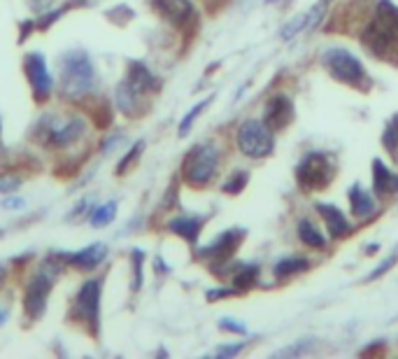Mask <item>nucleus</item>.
Wrapping results in <instances>:
<instances>
[{
  "instance_id": "c85d7f7f",
  "label": "nucleus",
  "mask_w": 398,
  "mask_h": 359,
  "mask_svg": "<svg viewBox=\"0 0 398 359\" xmlns=\"http://www.w3.org/2000/svg\"><path fill=\"white\" fill-rule=\"evenodd\" d=\"M133 271H135V280H133V287H140V282H142V252L135 250L133 252Z\"/></svg>"
},
{
  "instance_id": "e433bc0d",
  "label": "nucleus",
  "mask_w": 398,
  "mask_h": 359,
  "mask_svg": "<svg viewBox=\"0 0 398 359\" xmlns=\"http://www.w3.org/2000/svg\"><path fill=\"white\" fill-rule=\"evenodd\" d=\"M5 275H7V271H5V266H0V282L5 280Z\"/></svg>"
},
{
  "instance_id": "39448f33",
  "label": "nucleus",
  "mask_w": 398,
  "mask_h": 359,
  "mask_svg": "<svg viewBox=\"0 0 398 359\" xmlns=\"http://www.w3.org/2000/svg\"><path fill=\"white\" fill-rule=\"evenodd\" d=\"M73 320L87 327L91 336L101 331V280H87L73 303Z\"/></svg>"
},
{
  "instance_id": "9b49d317",
  "label": "nucleus",
  "mask_w": 398,
  "mask_h": 359,
  "mask_svg": "<svg viewBox=\"0 0 398 359\" xmlns=\"http://www.w3.org/2000/svg\"><path fill=\"white\" fill-rule=\"evenodd\" d=\"M154 12L172 26H189L196 22V12L191 0H152Z\"/></svg>"
},
{
  "instance_id": "6ab92c4d",
  "label": "nucleus",
  "mask_w": 398,
  "mask_h": 359,
  "mask_svg": "<svg viewBox=\"0 0 398 359\" xmlns=\"http://www.w3.org/2000/svg\"><path fill=\"white\" fill-rule=\"evenodd\" d=\"M321 12H324V5H317V8H312L310 12H305V15H298L296 19H293V22L286 24V29L282 31V38L284 40H291L298 31H303L305 26L317 24L319 17H321Z\"/></svg>"
},
{
  "instance_id": "f03ea898",
  "label": "nucleus",
  "mask_w": 398,
  "mask_h": 359,
  "mask_svg": "<svg viewBox=\"0 0 398 359\" xmlns=\"http://www.w3.org/2000/svg\"><path fill=\"white\" fill-rule=\"evenodd\" d=\"M361 40L377 57L391 59L398 52V8L389 0L377 3V17L363 31Z\"/></svg>"
},
{
  "instance_id": "c9c22d12",
  "label": "nucleus",
  "mask_w": 398,
  "mask_h": 359,
  "mask_svg": "<svg viewBox=\"0 0 398 359\" xmlns=\"http://www.w3.org/2000/svg\"><path fill=\"white\" fill-rule=\"evenodd\" d=\"M5 320H7V308H0V327L5 324Z\"/></svg>"
},
{
  "instance_id": "7ed1b4c3",
  "label": "nucleus",
  "mask_w": 398,
  "mask_h": 359,
  "mask_svg": "<svg viewBox=\"0 0 398 359\" xmlns=\"http://www.w3.org/2000/svg\"><path fill=\"white\" fill-rule=\"evenodd\" d=\"M216 168H219V152H216L214 145L202 142V145H196L186 154L184 163H182V175H184V182L189 187L200 189L212 182L216 175Z\"/></svg>"
},
{
  "instance_id": "b1692460",
  "label": "nucleus",
  "mask_w": 398,
  "mask_h": 359,
  "mask_svg": "<svg viewBox=\"0 0 398 359\" xmlns=\"http://www.w3.org/2000/svg\"><path fill=\"white\" fill-rule=\"evenodd\" d=\"M256 278H258V268H256V266L242 268V271L233 278V285H235V289L244 292V289H251V287L256 285Z\"/></svg>"
},
{
  "instance_id": "0eeeda50",
  "label": "nucleus",
  "mask_w": 398,
  "mask_h": 359,
  "mask_svg": "<svg viewBox=\"0 0 398 359\" xmlns=\"http://www.w3.org/2000/svg\"><path fill=\"white\" fill-rule=\"evenodd\" d=\"M324 66L326 71L333 75L338 82H345V85L352 87H361L366 82V71H363L361 61L349 54L347 50H340V47H333V50L324 52Z\"/></svg>"
},
{
  "instance_id": "a878e982",
  "label": "nucleus",
  "mask_w": 398,
  "mask_h": 359,
  "mask_svg": "<svg viewBox=\"0 0 398 359\" xmlns=\"http://www.w3.org/2000/svg\"><path fill=\"white\" fill-rule=\"evenodd\" d=\"M209 103H212V98H205V101L196 103V105H193L191 110H189L186 117H184V119H182V124H179V135H186V131L191 129V124L196 122V117H198V115L202 112V110H205V108L209 105Z\"/></svg>"
},
{
  "instance_id": "6e6552de",
  "label": "nucleus",
  "mask_w": 398,
  "mask_h": 359,
  "mask_svg": "<svg viewBox=\"0 0 398 359\" xmlns=\"http://www.w3.org/2000/svg\"><path fill=\"white\" fill-rule=\"evenodd\" d=\"M272 131L265 124L249 119L237 129V147L244 156L263 159L272 152Z\"/></svg>"
},
{
  "instance_id": "f257e3e1",
  "label": "nucleus",
  "mask_w": 398,
  "mask_h": 359,
  "mask_svg": "<svg viewBox=\"0 0 398 359\" xmlns=\"http://www.w3.org/2000/svg\"><path fill=\"white\" fill-rule=\"evenodd\" d=\"M59 87L66 101H82L94 91L96 71L84 50H70L59 59Z\"/></svg>"
},
{
  "instance_id": "cd10ccee",
  "label": "nucleus",
  "mask_w": 398,
  "mask_h": 359,
  "mask_svg": "<svg viewBox=\"0 0 398 359\" xmlns=\"http://www.w3.org/2000/svg\"><path fill=\"white\" fill-rule=\"evenodd\" d=\"M384 145H387L391 152H396L398 147V115L394 117L391 126H387V131H384Z\"/></svg>"
},
{
  "instance_id": "4be33fe9",
  "label": "nucleus",
  "mask_w": 398,
  "mask_h": 359,
  "mask_svg": "<svg viewBox=\"0 0 398 359\" xmlns=\"http://www.w3.org/2000/svg\"><path fill=\"white\" fill-rule=\"evenodd\" d=\"M115 217H117V201H110V203H103V205H98V208L91 210L89 222H91V226H105V224H110Z\"/></svg>"
},
{
  "instance_id": "423d86ee",
  "label": "nucleus",
  "mask_w": 398,
  "mask_h": 359,
  "mask_svg": "<svg viewBox=\"0 0 398 359\" xmlns=\"http://www.w3.org/2000/svg\"><path fill=\"white\" fill-rule=\"evenodd\" d=\"M333 175H335L333 161L326 154H319V152L307 154L296 170V180H298L300 189H307V191H317V189L328 187V182L333 180Z\"/></svg>"
},
{
  "instance_id": "4468645a",
  "label": "nucleus",
  "mask_w": 398,
  "mask_h": 359,
  "mask_svg": "<svg viewBox=\"0 0 398 359\" xmlns=\"http://www.w3.org/2000/svg\"><path fill=\"white\" fill-rule=\"evenodd\" d=\"M124 82L140 96H145V94L154 91V89H159V80L154 78L149 68H147L145 64H140V61H133V64L128 66V73H126Z\"/></svg>"
},
{
  "instance_id": "c756f323",
  "label": "nucleus",
  "mask_w": 398,
  "mask_h": 359,
  "mask_svg": "<svg viewBox=\"0 0 398 359\" xmlns=\"http://www.w3.org/2000/svg\"><path fill=\"white\" fill-rule=\"evenodd\" d=\"M28 3H31V8L35 10V12H49V10H54V3L56 0H28Z\"/></svg>"
},
{
  "instance_id": "473e14b6",
  "label": "nucleus",
  "mask_w": 398,
  "mask_h": 359,
  "mask_svg": "<svg viewBox=\"0 0 398 359\" xmlns=\"http://www.w3.org/2000/svg\"><path fill=\"white\" fill-rule=\"evenodd\" d=\"M221 329H226V331H233V334H244V329L242 324H235V322H230V320H221Z\"/></svg>"
},
{
  "instance_id": "dca6fc26",
  "label": "nucleus",
  "mask_w": 398,
  "mask_h": 359,
  "mask_svg": "<svg viewBox=\"0 0 398 359\" xmlns=\"http://www.w3.org/2000/svg\"><path fill=\"white\" fill-rule=\"evenodd\" d=\"M373 182H375L377 196H391L398 191V175H394L380 159L373 161Z\"/></svg>"
},
{
  "instance_id": "20e7f679",
  "label": "nucleus",
  "mask_w": 398,
  "mask_h": 359,
  "mask_svg": "<svg viewBox=\"0 0 398 359\" xmlns=\"http://www.w3.org/2000/svg\"><path fill=\"white\" fill-rule=\"evenodd\" d=\"M84 133V122L80 117H68V119H59L54 115H47L45 119L35 126V135L49 147H68L77 138Z\"/></svg>"
},
{
  "instance_id": "5701e85b",
  "label": "nucleus",
  "mask_w": 398,
  "mask_h": 359,
  "mask_svg": "<svg viewBox=\"0 0 398 359\" xmlns=\"http://www.w3.org/2000/svg\"><path fill=\"white\" fill-rule=\"evenodd\" d=\"M307 268V259H300V257H293V259H282L279 264L275 266V278L277 280H284L289 278L293 273H300Z\"/></svg>"
},
{
  "instance_id": "2f4dec72",
  "label": "nucleus",
  "mask_w": 398,
  "mask_h": 359,
  "mask_svg": "<svg viewBox=\"0 0 398 359\" xmlns=\"http://www.w3.org/2000/svg\"><path fill=\"white\" fill-rule=\"evenodd\" d=\"M19 180L17 177H0V191H17Z\"/></svg>"
},
{
  "instance_id": "f3484780",
  "label": "nucleus",
  "mask_w": 398,
  "mask_h": 359,
  "mask_svg": "<svg viewBox=\"0 0 398 359\" xmlns=\"http://www.w3.org/2000/svg\"><path fill=\"white\" fill-rule=\"evenodd\" d=\"M317 210H319V215L324 217V222H326L328 231H331L333 238L345 236V233L349 231L347 219L342 217V212L335 208V205H317Z\"/></svg>"
},
{
  "instance_id": "4c0bfd02",
  "label": "nucleus",
  "mask_w": 398,
  "mask_h": 359,
  "mask_svg": "<svg viewBox=\"0 0 398 359\" xmlns=\"http://www.w3.org/2000/svg\"><path fill=\"white\" fill-rule=\"evenodd\" d=\"M75 5H87V3H91V0H73Z\"/></svg>"
},
{
  "instance_id": "393cba45",
  "label": "nucleus",
  "mask_w": 398,
  "mask_h": 359,
  "mask_svg": "<svg viewBox=\"0 0 398 359\" xmlns=\"http://www.w3.org/2000/svg\"><path fill=\"white\" fill-rule=\"evenodd\" d=\"M142 149H145V142H135L131 147V152L128 154H126L121 161H119V166H117V175H126V173H128L131 168H133V163L138 161L140 159V154H142Z\"/></svg>"
},
{
  "instance_id": "2eb2a0df",
  "label": "nucleus",
  "mask_w": 398,
  "mask_h": 359,
  "mask_svg": "<svg viewBox=\"0 0 398 359\" xmlns=\"http://www.w3.org/2000/svg\"><path fill=\"white\" fill-rule=\"evenodd\" d=\"M242 238H244V231H226L223 236H219L212 245H209V250H205L202 254H207V257L212 259V264L226 261L233 257V252L240 247Z\"/></svg>"
},
{
  "instance_id": "7c9ffc66",
  "label": "nucleus",
  "mask_w": 398,
  "mask_h": 359,
  "mask_svg": "<svg viewBox=\"0 0 398 359\" xmlns=\"http://www.w3.org/2000/svg\"><path fill=\"white\" fill-rule=\"evenodd\" d=\"M394 264H396V257H389L387 261H384V264H380V268H375V271L368 275V280H375V278H380V275H382V273H387L389 268L394 266Z\"/></svg>"
},
{
  "instance_id": "f8f14e48",
  "label": "nucleus",
  "mask_w": 398,
  "mask_h": 359,
  "mask_svg": "<svg viewBox=\"0 0 398 359\" xmlns=\"http://www.w3.org/2000/svg\"><path fill=\"white\" fill-rule=\"evenodd\" d=\"M291 119H293V105L289 96L284 94L272 96L268 105H265V126L270 131H282Z\"/></svg>"
},
{
  "instance_id": "412c9836",
  "label": "nucleus",
  "mask_w": 398,
  "mask_h": 359,
  "mask_svg": "<svg viewBox=\"0 0 398 359\" xmlns=\"http://www.w3.org/2000/svg\"><path fill=\"white\" fill-rule=\"evenodd\" d=\"M298 236H300V240H303L307 247H314V250H324V247H326L324 236H321V233L314 229L310 222H305V219L298 224Z\"/></svg>"
},
{
  "instance_id": "bb28decb",
  "label": "nucleus",
  "mask_w": 398,
  "mask_h": 359,
  "mask_svg": "<svg viewBox=\"0 0 398 359\" xmlns=\"http://www.w3.org/2000/svg\"><path fill=\"white\" fill-rule=\"evenodd\" d=\"M247 173H242V170H237L233 177L228 180L226 184H223V191L226 194H240V191L244 189V184H247Z\"/></svg>"
},
{
  "instance_id": "f704fd0d",
  "label": "nucleus",
  "mask_w": 398,
  "mask_h": 359,
  "mask_svg": "<svg viewBox=\"0 0 398 359\" xmlns=\"http://www.w3.org/2000/svg\"><path fill=\"white\" fill-rule=\"evenodd\" d=\"M240 350H242V345H226V348L219 350V355H221V357H233V355H237Z\"/></svg>"
},
{
  "instance_id": "1a4fd4ad",
  "label": "nucleus",
  "mask_w": 398,
  "mask_h": 359,
  "mask_svg": "<svg viewBox=\"0 0 398 359\" xmlns=\"http://www.w3.org/2000/svg\"><path fill=\"white\" fill-rule=\"evenodd\" d=\"M52 285H54V278L47 268H40V271L33 275V280L28 282L26 294H24V310H26L28 320L35 322L45 315L47 299H49V294H52Z\"/></svg>"
},
{
  "instance_id": "9d476101",
  "label": "nucleus",
  "mask_w": 398,
  "mask_h": 359,
  "mask_svg": "<svg viewBox=\"0 0 398 359\" xmlns=\"http://www.w3.org/2000/svg\"><path fill=\"white\" fill-rule=\"evenodd\" d=\"M24 71H26L28 85H31V89H33V98L38 101V103L49 101V96H52V89H54V80H52V75H49V68H47L45 57H42L40 52H31L26 57Z\"/></svg>"
},
{
  "instance_id": "72a5a7b5",
  "label": "nucleus",
  "mask_w": 398,
  "mask_h": 359,
  "mask_svg": "<svg viewBox=\"0 0 398 359\" xmlns=\"http://www.w3.org/2000/svg\"><path fill=\"white\" fill-rule=\"evenodd\" d=\"M24 205H26L24 198H7V201L3 203V208H7V210H19V208H24Z\"/></svg>"
},
{
  "instance_id": "ddd939ff",
  "label": "nucleus",
  "mask_w": 398,
  "mask_h": 359,
  "mask_svg": "<svg viewBox=\"0 0 398 359\" xmlns=\"http://www.w3.org/2000/svg\"><path fill=\"white\" fill-rule=\"evenodd\" d=\"M59 257L63 259L66 266H75V268H80V271H91V268H96L105 257H108V247L103 243H94V245H87L80 252L59 254Z\"/></svg>"
},
{
  "instance_id": "aec40b11",
  "label": "nucleus",
  "mask_w": 398,
  "mask_h": 359,
  "mask_svg": "<svg viewBox=\"0 0 398 359\" xmlns=\"http://www.w3.org/2000/svg\"><path fill=\"white\" fill-rule=\"evenodd\" d=\"M349 203H352V212L356 217H368L375 210L373 198L368 196V191H363L361 187L349 189Z\"/></svg>"
},
{
  "instance_id": "a211bd4d",
  "label": "nucleus",
  "mask_w": 398,
  "mask_h": 359,
  "mask_svg": "<svg viewBox=\"0 0 398 359\" xmlns=\"http://www.w3.org/2000/svg\"><path fill=\"white\" fill-rule=\"evenodd\" d=\"M168 229H170L172 233H177V236H182L184 240H189V243H196V238H198V233L202 229V219H198V217H177V219H172V222L168 224Z\"/></svg>"
}]
</instances>
